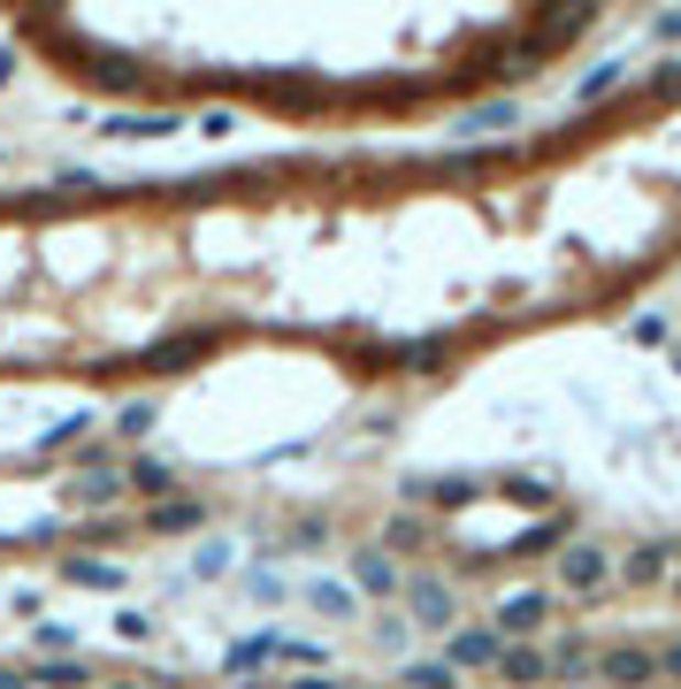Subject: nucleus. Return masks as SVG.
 Wrapping results in <instances>:
<instances>
[{"label":"nucleus","instance_id":"3","mask_svg":"<svg viewBox=\"0 0 681 689\" xmlns=\"http://www.w3.org/2000/svg\"><path fill=\"white\" fill-rule=\"evenodd\" d=\"M543 621H551V598H543V590H513L506 605H498V621H491V636H498V644H520V636H536V628H543Z\"/></svg>","mask_w":681,"mask_h":689},{"label":"nucleus","instance_id":"25","mask_svg":"<svg viewBox=\"0 0 681 689\" xmlns=\"http://www.w3.org/2000/svg\"><path fill=\"white\" fill-rule=\"evenodd\" d=\"M222 567H230V551H222V544H207V551H191V575H199V582H215Z\"/></svg>","mask_w":681,"mask_h":689},{"label":"nucleus","instance_id":"32","mask_svg":"<svg viewBox=\"0 0 681 689\" xmlns=\"http://www.w3.org/2000/svg\"><path fill=\"white\" fill-rule=\"evenodd\" d=\"M0 689H31V675L23 667H0Z\"/></svg>","mask_w":681,"mask_h":689},{"label":"nucleus","instance_id":"35","mask_svg":"<svg viewBox=\"0 0 681 689\" xmlns=\"http://www.w3.org/2000/svg\"><path fill=\"white\" fill-rule=\"evenodd\" d=\"M123 689H131V682H123Z\"/></svg>","mask_w":681,"mask_h":689},{"label":"nucleus","instance_id":"27","mask_svg":"<svg viewBox=\"0 0 681 689\" xmlns=\"http://www.w3.org/2000/svg\"><path fill=\"white\" fill-rule=\"evenodd\" d=\"M116 636H123V644H146L154 621H146V613H116Z\"/></svg>","mask_w":681,"mask_h":689},{"label":"nucleus","instance_id":"31","mask_svg":"<svg viewBox=\"0 0 681 689\" xmlns=\"http://www.w3.org/2000/svg\"><path fill=\"white\" fill-rule=\"evenodd\" d=\"M659 659V682H681V644H667V652H651Z\"/></svg>","mask_w":681,"mask_h":689},{"label":"nucleus","instance_id":"13","mask_svg":"<svg viewBox=\"0 0 681 689\" xmlns=\"http://www.w3.org/2000/svg\"><path fill=\"white\" fill-rule=\"evenodd\" d=\"M207 521V506L199 499H169V506H154L146 514V536H184V528H199Z\"/></svg>","mask_w":681,"mask_h":689},{"label":"nucleus","instance_id":"11","mask_svg":"<svg viewBox=\"0 0 681 689\" xmlns=\"http://www.w3.org/2000/svg\"><path fill=\"white\" fill-rule=\"evenodd\" d=\"M543 675H551V659H543V652H528V644H498V682L536 689Z\"/></svg>","mask_w":681,"mask_h":689},{"label":"nucleus","instance_id":"19","mask_svg":"<svg viewBox=\"0 0 681 689\" xmlns=\"http://www.w3.org/2000/svg\"><path fill=\"white\" fill-rule=\"evenodd\" d=\"M406 682H414V689H460V675H452L444 659H414V667H406Z\"/></svg>","mask_w":681,"mask_h":689},{"label":"nucleus","instance_id":"28","mask_svg":"<svg viewBox=\"0 0 681 689\" xmlns=\"http://www.w3.org/2000/svg\"><path fill=\"white\" fill-rule=\"evenodd\" d=\"M651 92H667V100H674V92H681V62H659V69H651Z\"/></svg>","mask_w":681,"mask_h":689},{"label":"nucleus","instance_id":"2","mask_svg":"<svg viewBox=\"0 0 681 689\" xmlns=\"http://www.w3.org/2000/svg\"><path fill=\"white\" fill-rule=\"evenodd\" d=\"M559 582H567L574 598H590V590L613 582V559H605L597 544H559Z\"/></svg>","mask_w":681,"mask_h":689},{"label":"nucleus","instance_id":"24","mask_svg":"<svg viewBox=\"0 0 681 689\" xmlns=\"http://www.w3.org/2000/svg\"><path fill=\"white\" fill-rule=\"evenodd\" d=\"M85 429H92V414H62V422H54V429H46V445H77V437H85Z\"/></svg>","mask_w":681,"mask_h":689},{"label":"nucleus","instance_id":"17","mask_svg":"<svg viewBox=\"0 0 681 689\" xmlns=\"http://www.w3.org/2000/svg\"><path fill=\"white\" fill-rule=\"evenodd\" d=\"M620 77H628V69H620V62H597V69H590V77H582V85H574V100H582V108H590V100H605V92H613V85H620Z\"/></svg>","mask_w":681,"mask_h":689},{"label":"nucleus","instance_id":"12","mask_svg":"<svg viewBox=\"0 0 681 689\" xmlns=\"http://www.w3.org/2000/svg\"><path fill=\"white\" fill-rule=\"evenodd\" d=\"M406 491L429 499V506H475V475H414Z\"/></svg>","mask_w":681,"mask_h":689},{"label":"nucleus","instance_id":"30","mask_svg":"<svg viewBox=\"0 0 681 689\" xmlns=\"http://www.w3.org/2000/svg\"><path fill=\"white\" fill-rule=\"evenodd\" d=\"M636 344H667V315H644V322H636Z\"/></svg>","mask_w":681,"mask_h":689},{"label":"nucleus","instance_id":"21","mask_svg":"<svg viewBox=\"0 0 681 689\" xmlns=\"http://www.w3.org/2000/svg\"><path fill=\"white\" fill-rule=\"evenodd\" d=\"M513 123H520V108H513V100H491V108H475V116H468V131H513Z\"/></svg>","mask_w":681,"mask_h":689},{"label":"nucleus","instance_id":"16","mask_svg":"<svg viewBox=\"0 0 681 689\" xmlns=\"http://www.w3.org/2000/svg\"><path fill=\"white\" fill-rule=\"evenodd\" d=\"M85 659H54V667H31V689H85Z\"/></svg>","mask_w":681,"mask_h":689},{"label":"nucleus","instance_id":"7","mask_svg":"<svg viewBox=\"0 0 681 689\" xmlns=\"http://www.w3.org/2000/svg\"><path fill=\"white\" fill-rule=\"evenodd\" d=\"M62 582H77V590H123L131 575H123L116 559H92V551H69V559H62Z\"/></svg>","mask_w":681,"mask_h":689},{"label":"nucleus","instance_id":"1","mask_svg":"<svg viewBox=\"0 0 681 689\" xmlns=\"http://www.w3.org/2000/svg\"><path fill=\"white\" fill-rule=\"evenodd\" d=\"M123 499V468L100 445H77V475H69V506H108Z\"/></svg>","mask_w":681,"mask_h":689},{"label":"nucleus","instance_id":"9","mask_svg":"<svg viewBox=\"0 0 681 689\" xmlns=\"http://www.w3.org/2000/svg\"><path fill=\"white\" fill-rule=\"evenodd\" d=\"M383 360H398V368H414V375H429V368H444L452 360V338H398V344H383Z\"/></svg>","mask_w":681,"mask_h":689},{"label":"nucleus","instance_id":"18","mask_svg":"<svg viewBox=\"0 0 681 689\" xmlns=\"http://www.w3.org/2000/svg\"><path fill=\"white\" fill-rule=\"evenodd\" d=\"M307 605H315V613H330V621H344V613H352V590H344V582H315V590H307Z\"/></svg>","mask_w":681,"mask_h":689},{"label":"nucleus","instance_id":"26","mask_svg":"<svg viewBox=\"0 0 681 689\" xmlns=\"http://www.w3.org/2000/svg\"><path fill=\"white\" fill-rule=\"evenodd\" d=\"M230 131H238L230 108H207V116H199V139H230Z\"/></svg>","mask_w":681,"mask_h":689},{"label":"nucleus","instance_id":"6","mask_svg":"<svg viewBox=\"0 0 681 689\" xmlns=\"http://www.w3.org/2000/svg\"><path fill=\"white\" fill-rule=\"evenodd\" d=\"M199 352H215V330H176V338L146 344L139 368H184V360H199Z\"/></svg>","mask_w":681,"mask_h":689},{"label":"nucleus","instance_id":"23","mask_svg":"<svg viewBox=\"0 0 681 689\" xmlns=\"http://www.w3.org/2000/svg\"><path fill=\"white\" fill-rule=\"evenodd\" d=\"M659 575H667V551H659V544H644V551L628 559V582H659Z\"/></svg>","mask_w":681,"mask_h":689},{"label":"nucleus","instance_id":"5","mask_svg":"<svg viewBox=\"0 0 681 689\" xmlns=\"http://www.w3.org/2000/svg\"><path fill=\"white\" fill-rule=\"evenodd\" d=\"M406 590V605H414V621L421 628H452V590L437 582V575H421V582H398Z\"/></svg>","mask_w":681,"mask_h":689},{"label":"nucleus","instance_id":"15","mask_svg":"<svg viewBox=\"0 0 681 689\" xmlns=\"http://www.w3.org/2000/svg\"><path fill=\"white\" fill-rule=\"evenodd\" d=\"M176 475H169V460H131L123 468V491H139V499H162Z\"/></svg>","mask_w":681,"mask_h":689},{"label":"nucleus","instance_id":"34","mask_svg":"<svg viewBox=\"0 0 681 689\" xmlns=\"http://www.w3.org/2000/svg\"><path fill=\"white\" fill-rule=\"evenodd\" d=\"M292 689H344V682H322V675H307V682H292Z\"/></svg>","mask_w":681,"mask_h":689},{"label":"nucleus","instance_id":"29","mask_svg":"<svg viewBox=\"0 0 681 689\" xmlns=\"http://www.w3.org/2000/svg\"><path fill=\"white\" fill-rule=\"evenodd\" d=\"M92 184H100L92 169H62V176H54V192H92Z\"/></svg>","mask_w":681,"mask_h":689},{"label":"nucleus","instance_id":"14","mask_svg":"<svg viewBox=\"0 0 681 689\" xmlns=\"http://www.w3.org/2000/svg\"><path fill=\"white\" fill-rule=\"evenodd\" d=\"M169 131H184L169 108H154V116H108V139H169Z\"/></svg>","mask_w":681,"mask_h":689},{"label":"nucleus","instance_id":"8","mask_svg":"<svg viewBox=\"0 0 681 689\" xmlns=\"http://www.w3.org/2000/svg\"><path fill=\"white\" fill-rule=\"evenodd\" d=\"M444 667H452V675H460V667H498V636H491V628H452Z\"/></svg>","mask_w":681,"mask_h":689},{"label":"nucleus","instance_id":"22","mask_svg":"<svg viewBox=\"0 0 681 689\" xmlns=\"http://www.w3.org/2000/svg\"><path fill=\"white\" fill-rule=\"evenodd\" d=\"M154 429V398H131L123 414H116V437H146Z\"/></svg>","mask_w":681,"mask_h":689},{"label":"nucleus","instance_id":"4","mask_svg":"<svg viewBox=\"0 0 681 689\" xmlns=\"http://www.w3.org/2000/svg\"><path fill=\"white\" fill-rule=\"evenodd\" d=\"M590 675H605L613 689H651V682H659V659H651V652H628V644H620V652L590 659Z\"/></svg>","mask_w":681,"mask_h":689},{"label":"nucleus","instance_id":"10","mask_svg":"<svg viewBox=\"0 0 681 689\" xmlns=\"http://www.w3.org/2000/svg\"><path fill=\"white\" fill-rule=\"evenodd\" d=\"M352 590H367V598H391V590H398V567H391L383 544H367V551L352 559Z\"/></svg>","mask_w":681,"mask_h":689},{"label":"nucleus","instance_id":"33","mask_svg":"<svg viewBox=\"0 0 681 689\" xmlns=\"http://www.w3.org/2000/svg\"><path fill=\"white\" fill-rule=\"evenodd\" d=\"M659 39H681V8L674 15H659Z\"/></svg>","mask_w":681,"mask_h":689},{"label":"nucleus","instance_id":"20","mask_svg":"<svg viewBox=\"0 0 681 689\" xmlns=\"http://www.w3.org/2000/svg\"><path fill=\"white\" fill-rule=\"evenodd\" d=\"M268 659H276V636H253V644L230 652V675H253V667H268Z\"/></svg>","mask_w":681,"mask_h":689}]
</instances>
